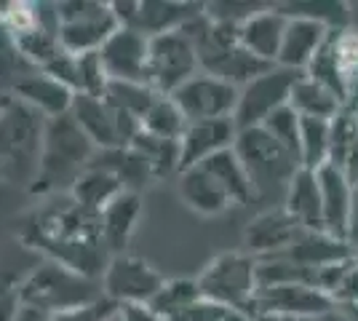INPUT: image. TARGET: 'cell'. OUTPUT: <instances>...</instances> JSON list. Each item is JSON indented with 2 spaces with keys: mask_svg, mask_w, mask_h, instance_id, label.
I'll return each mask as SVG.
<instances>
[{
  "mask_svg": "<svg viewBox=\"0 0 358 321\" xmlns=\"http://www.w3.org/2000/svg\"><path fill=\"white\" fill-rule=\"evenodd\" d=\"M177 193L182 204L190 212L201 214V217H220V214H227L230 209H238L236 201L230 199V193L222 187V183L203 166L179 171Z\"/></svg>",
  "mask_w": 358,
  "mask_h": 321,
  "instance_id": "cell-18",
  "label": "cell"
},
{
  "mask_svg": "<svg viewBox=\"0 0 358 321\" xmlns=\"http://www.w3.org/2000/svg\"><path fill=\"white\" fill-rule=\"evenodd\" d=\"M348 27L358 32V0L348 3Z\"/></svg>",
  "mask_w": 358,
  "mask_h": 321,
  "instance_id": "cell-43",
  "label": "cell"
},
{
  "mask_svg": "<svg viewBox=\"0 0 358 321\" xmlns=\"http://www.w3.org/2000/svg\"><path fill=\"white\" fill-rule=\"evenodd\" d=\"M246 321H278V319H270V316H249Z\"/></svg>",
  "mask_w": 358,
  "mask_h": 321,
  "instance_id": "cell-46",
  "label": "cell"
},
{
  "mask_svg": "<svg viewBox=\"0 0 358 321\" xmlns=\"http://www.w3.org/2000/svg\"><path fill=\"white\" fill-rule=\"evenodd\" d=\"M102 281L62 265L57 260L35 262L24 278H19V306L43 311L48 316L102 300Z\"/></svg>",
  "mask_w": 358,
  "mask_h": 321,
  "instance_id": "cell-4",
  "label": "cell"
},
{
  "mask_svg": "<svg viewBox=\"0 0 358 321\" xmlns=\"http://www.w3.org/2000/svg\"><path fill=\"white\" fill-rule=\"evenodd\" d=\"M345 244L358 252V187L353 190V206H350V220H348V233H345Z\"/></svg>",
  "mask_w": 358,
  "mask_h": 321,
  "instance_id": "cell-41",
  "label": "cell"
},
{
  "mask_svg": "<svg viewBox=\"0 0 358 321\" xmlns=\"http://www.w3.org/2000/svg\"><path fill=\"white\" fill-rule=\"evenodd\" d=\"M150 38L131 27H118L99 48V59L107 73V80L123 83H148ZM150 86V83H148Z\"/></svg>",
  "mask_w": 358,
  "mask_h": 321,
  "instance_id": "cell-16",
  "label": "cell"
},
{
  "mask_svg": "<svg viewBox=\"0 0 358 321\" xmlns=\"http://www.w3.org/2000/svg\"><path fill=\"white\" fill-rule=\"evenodd\" d=\"M331 155V121L302 118L299 126V164L302 169L318 171Z\"/></svg>",
  "mask_w": 358,
  "mask_h": 321,
  "instance_id": "cell-30",
  "label": "cell"
},
{
  "mask_svg": "<svg viewBox=\"0 0 358 321\" xmlns=\"http://www.w3.org/2000/svg\"><path fill=\"white\" fill-rule=\"evenodd\" d=\"M233 150L246 169L254 201H273L284 206L286 190L294 180V174L302 169L297 155L286 150L281 142H275L262 126L238 131Z\"/></svg>",
  "mask_w": 358,
  "mask_h": 321,
  "instance_id": "cell-5",
  "label": "cell"
},
{
  "mask_svg": "<svg viewBox=\"0 0 358 321\" xmlns=\"http://www.w3.org/2000/svg\"><path fill=\"white\" fill-rule=\"evenodd\" d=\"M305 228L299 225L284 206H273L268 212L257 214L243 230V252L257 260L281 257L299 241Z\"/></svg>",
  "mask_w": 358,
  "mask_h": 321,
  "instance_id": "cell-15",
  "label": "cell"
},
{
  "mask_svg": "<svg viewBox=\"0 0 358 321\" xmlns=\"http://www.w3.org/2000/svg\"><path fill=\"white\" fill-rule=\"evenodd\" d=\"M185 129H187L185 113L179 110V105L171 97H164V94L155 97V102L150 105V110L142 118V131H148L152 137L171 139V142H179Z\"/></svg>",
  "mask_w": 358,
  "mask_h": 321,
  "instance_id": "cell-31",
  "label": "cell"
},
{
  "mask_svg": "<svg viewBox=\"0 0 358 321\" xmlns=\"http://www.w3.org/2000/svg\"><path fill=\"white\" fill-rule=\"evenodd\" d=\"M284 321H315V319H284Z\"/></svg>",
  "mask_w": 358,
  "mask_h": 321,
  "instance_id": "cell-49",
  "label": "cell"
},
{
  "mask_svg": "<svg viewBox=\"0 0 358 321\" xmlns=\"http://www.w3.org/2000/svg\"><path fill=\"white\" fill-rule=\"evenodd\" d=\"M299 126H302V118L294 113L292 105L275 110L268 121L262 123V129L268 131L270 137L275 139V142H281L286 150H292L297 158H299Z\"/></svg>",
  "mask_w": 358,
  "mask_h": 321,
  "instance_id": "cell-36",
  "label": "cell"
},
{
  "mask_svg": "<svg viewBox=\"0 0 358 321\" xmlns=\"http://www.w3.org/2000/svg\"><path fill=\"white\" fill-rule=\"evenodd\" d=\"M334 311V303L327 292L310 284H273L259 287L254 297L252 316H270V319H321L324 313Z\"/></svg>",
  "mask_w": 358,
  "mask_h": 321,
  "instance_id": "cell-13",
  "label": "cell"
},
{
  "mask_svg": "<svg viewBox=\"0 0 358 321\" xmlns=\"http://www.w3.org/2000/svg\"><path fill=\"white\" fill-rule=\"evenodd\" d=\"M139 217H142V193H129V190H123L118 199L99 214L102 244L110 252V257L126 252V246L139 225Z\"/></svg>",
  "mask_w": 358,
  "mask_h": 321,
  "instance_id": "cell-23",
  "label": "cell"
},
{
  "mask_svg": "<svg viewBox=\"0 0 358 321\" xmlns=\"http://www.w3.org/2000/svg\"><path fill=\"white\" fill-rule=\"evenodd\" d=\"M110 6L120 27L139 30L148 38L182 30L187 22L203 14V3H177V0H115Z\"/></svg>",
  "mask_w": 358,
  "mask_h": 321,
  "instance_id": "cell-12",
  "label": "cell"
},
{
  "mask_svg": "<svg viewBox=\"0 0 358 321\" xmlns=\"http://www.w3.org/2000/svg\"><path fill=\"white\" fill-rule=\"evenodd\" d=\"M24 241L43 252L45 260H57L99 281L110 262V252L102 244L99 214L83 209L70 196H59V201L35 212L24 230Z\"/></svg>",
  "mask_w": 358,
  "mask_h": 321,
  "instance_id": "cell-1",
  "label": "cell"
},
{
  "mask_svg": "<svg viewBox=\"0 0 358 321\" xmlns=\"http://www.w3.org/2000/svg\"><path fill=\"white\" fill-rule=\"evenodd\" d=\"M302 73L294 70H286V67H270L268 73L257 76L254 80H249L246 86L238 89V105L233 113V123L236 129H254V126H262L268 121L275 110L289 105V97L292 89L299 80Z\"/></svg>",
  "mask_w": 358,
  "mask_h": 321,
  "instance_id": "cell-10",
  "label": "cell"
},
{
  "mask_svg": "<svg viewBox=\"0 0 358 321\" xmlns=\"http://www.w3.org/2000/svg\"><path fill=\"white\" fill-rule=\"evenodd\" d=\"M171 99L185 113L187 123L222 121V118H233L236 105H238V89L222 78H214L201 70L185 86H179L171 94Z\"/></svg>",
  "mask_w": 358,
  "mask_h": 321,
  "instance_id": "cell-14",
  "label": "cell"
},
{
  "mask_svg": "<svg viewBox=\"0 0 358 321\" xmlns=\"http://www.w3.org/2000/svg\"><path fill=\"white\" fill-rule=\"evenodd\" d=\"M289 105L294 107L299 118H318V121H334L340 115V110L345 107V102L337 94L327 89L324 83L313 80L310 76H299V80L292 89Z\"/></svg>",
  "mask_w": 358,
  "mask_h": 321,
  "instance_id": "cell-27",
  "label": "cell"
},
{
  "mask_svg": "<svg viewBox=\"0 0 358 321\" xmlns=\"http://www.w3.org/2000/svg\"><path fill=\"white\" fill-rule=\"evenodd\" d=\"M105 97L107 102L113 107H118L123 113H129V115H134V118H145V113L150 110V105L155 102V97L158 92L148 86V83H123V80H110L105 89Z\"/></svg>",
  "mask_w": 358,
  "mask_h": 321,
  "instance_id": "cell-35",
  "label": "cell"
},
{
  "mask_svg": "<svg viewBox=\"0 0 358 321\" xmlns=\"http://www.w3.org/2000/svg\"><path fill=\"white\" fill-rule=\"evenodd\" d=\"M315 321H350V319L345 316L340 308H334V311H329V313H324L321 319H315Z\"/></svg>",
  "mask_w": 358,
  "mask_h": 321,
  "instance_id": "cell-44",
  "label": "cell"
},
{
  "mask_svg": "<svg viewBox=\"0 0 358 321\" xmlns=\"http://www.w3.org/2000/svg\"><path fill=\"white\" fill-rule=\"evenodd\" d=\"M105 321H123V316H120V311H115V313H113V316H107Z\"/></svg>",
  "mask_w": 358,
  "mask_h": 321,
  "instance_id": "cell-47",
  "label": "cell"
},
{
  "mask_svg": "<svg viewBox=\"0 0 358 321\" xmlns=\"http://www.w3.org/2000/svg\"><path fill=\"white\" fill-rule=\"evenodd\" d=\"M246 319H249V316L241 313V311L217 306V303L201 297L198 303H193L187 311H182L177 319H171V321H246Z\"/></svg>",
  "mask_w": 358,
  "mask_h": 321,
  "instance_id": "cell-38",
  "label": "cell"
},
{
  "mask_svg": "<svg viewBox=\"0 0 358 321\" xmlns=\"http://www.w3.org/2000/svg\"><path fill=\"white\" fill-rule=\"evenodd\" d=\"M123 193V185L120 180L110 171V169L99 166V164H91L70 187V199L75 204H80L83 209H89L94 214H102Z\"/></svg>",
  "mask_w": 358,
  "mask_h": 321,
  "instance_id": "cell-24",
  "label": "cell"
},
{
  "mask_svg": "<svg viewBox=\"0 0 358 321\" xmlns=\"http://www.w3.org/2000/svg\"><path fill=\"white\" fill-rule=\"evenodd\" d=\"M356 105H358V102H356Z\"/></svg>",
  "mask_w": 358,
  "mask_h": 321,
  "instance_id": "cell-52",
  "label": "cell"
},
{
  "mask_svg": "<svg viewBox=\"0 0 358 321\" xmlns=\"http://www.w3.org/2000/svg\"><path fill=\"white\" fill-rule=\"evenodd\" d=\"M286 30V16L278 11L275 3H265L257 14L243 19L238 24V41L252 57L275 64L278 62V51H281V41H284Z\"/></svg>",
  "mask_w": 358,
  "mask_h": 321,
  "instance_id": "cell-19",
  "label": "cell"
},
{
  "mask_svg": "<svg viewBox=\"0 0 358 321\" xmlns=\"http://www.w3.org/2000/svg\"><path fill=\"white\" fill-rule=\"evenodd\" d=\"M11 321H51V316H48V313H43V311H35V308L19 306Z\"/></svg>",
  "mask_w": 358,
  "mask_h": 321,
  "instance_id": "cell-42",
  "label": "cell"
},
{
  "mask_svg": "<svg viewBox=\"0 0 358 321\" xmlns=\"http://www.w3.org/2000/svg\"><path fill=\"white\" fill-rule=\"evenodd\" d=\"M284 16H299V19H313L327 24L329 30H345L348 27V3L337 0H297V3H275Z\"/></svg>",
  "mask_w": 358,
  "mask_h": 321,
  "instance_id": "cell-33",
  "label": "cell"
},
{
  "mask_svg": "<svg viewBox=\"0 0 358 321\" xmlns=\"http://www.w3.org/2000/svg\"><path fill=\"white\" fill-rule=\"evenodd\" d=\"M120 316L123 321H169L164 319L155 308L150 306V303H139V306H120Z\"/></svg>",
  "mask_w": 358,
  "mask_h": 321,
  "instance_id": "cell-40",
  "label": "cell"
},
{
  "mask_svg": "<svg viewBox=\"0 0 358 321\" xmlns=\"http://www.w3.org/2000/svg\"><path fill=\"white\" fill-rule=\"evenodd\" d=\"M329 297H331L334 308H340V311L358 306V260H356V255L343 262L340 273H337L334 284H331V290H329Z\"/></svg>",
  "mask_w": 358,
  "mask_h": 321,
  "instance_id": "cell-37",
  "label": "cell"
},
{
  "mask_svg": "<svg viewBox=\"0 0 358 321\" xmlns=\"http://www.w3.org/2000/svg\"><path fill=\"white\" fill-rule=\"evenodd\" d=\"M284 209L305 230H324V214H321V190L318 177L310 169H299L286 190Z\"/></svg>",
  "mask_w": 358,
  "mask_h": 321,
  "instance_id": "cell-25",
  "label": "cell"
},
{
  "mask_svg": "<svg viewBox=\"0 0 358 321\" xmlns=\"http://www.w3.org/2000/svg\"><path fill=\"white\" fill-rule=\"evenodd\" d=\"M8 99V94H0V107H3V102Z\"/></svg>",
  "mask_w": 358,
  "mask_h": 321,
  "instance_id": "cell-48",
  "label": "cell"
},
{
  "mask_svg": "<svg viewBox=\"0 0 358 321\" xmlns=\"http://www.w3.org/2000/svg\"><path fill=\"white\" fill-rule=\"evenodd\" d=\"M94 164L110 169L120 180L123 190L129 193H142L155 177L150 171L148 161L136 153L134 148H118V150H99Z\"/></svg>",
  "mask_w": 358,
  "mask_h": 321,
  "instance_id": "cell-28",
  "label": "cell"
},
{
  "mask_svg": "<svg viewBox=\"0 0 358 321\" xmlns=\"http://www.w3.org/2000/svg\"><path fill=\"white\" fill-rule=\"evenodd\" d=\"M48 118L22 99L8 97L0 107V169L3 183L24 185L30 190L38 174Z\"/></svg>",
  "mask_w": 358,
  "mask_h": 321,
  "instance_id": "cell-3",
  "label": "cell"
},
{
  "mask_svg": "<svg viewBox=\"0 0 358 321\" xmlns=\"http://www.w3.org/2000/svg\"><path fill=\"white\" fill-rule=\"evenodd\" d=\"M356 260H358V252H356Z\"/></svg>",
  "mask_w": 358,
  "mask_h": 321,
  "instance_id": "cell-51",
  "label": "cell"
},
{
  "mask_svg": "<svg viewBox=\"0 0 358 321\" xmlns=\"http://www.w3.org/2000/svg\"><path fill=\"white\" fill-rule=\"evenodd\" d=\"M129 148H134L136 153L148 161V166L155 180L169 177V174H179V142L152 137L148 131H139Z\"/></svg>",
  "mask_w": 358,
  "mask_h": 321,
  "instance_id": "cell-32",
  "label": "cell"
},
{
  "mask_svg": "<svg viewBox=\"0 0 358 321\" xmlns=\"http://www.w3.org/2000/svg\"><path fill=\"white\" fill-rule=\"evenodd\" d=\"M343 313H345V316H348V319H350V321H358V306H353V308H345Z\"/></svg>",
  "mask_w": 358,
  "mask_h": 321,
  "instance_id": "cell-45",
  "label": "cell"
},
{
  "mask_svg": "<svg viewBox=\"0 0 358 321\" xmlns=\"http://www.w3.org/2000/svg\"><path fill=\"white\" fill-rule=\"evenodd\" d=\"M70 115L83 129V134L94 142L96 150H118L129 148L142 131V121L113 107L105 97L75 94Z\"/></svg>",
  "mask_w": 358,
  "mask_h": 321,
  "instance_id": "cell-9",
  "label": "cell"
},
{
  "mask_svg": "<svg viewBox=\"0 0 358 321\" xmlns=\"http://www.w3.org/2000/svg\"><path fill=\"white\" fill-rule=\"evenodd\" d=\"M57 38L67 54H94L120 27L113 6L99 0H62L57 3Z\"/></svg>",
  "mask_w": 358,
  "mask_h": 321,
  "instance_id": "cell-7",
  "label": "cell"
},
{
  "mask_svg": "<svg viewBox=\"0 0 358 321\" xmlns=\"http://www.w3.org/2000/svg\"><path fill=\"white\" fill-rule=\"evenodd\" d=\"M8 97H16L24 105L35 107L38 113H43L45 118L67 115L73 110V99H75V94L64 83H59L57 78L45 76L43 70H35L27 78H22L14 89H11Z\"/></svg>",
  "mask_w": 358,
  "mask_h": 321,
  "instance_id": "cell-22",
  "label": "cell"
},
{
  "mask_svg": "<svg viewBox=\"0 0 358 321\" xmlns=\"http://www.w3.org/2000/svg\"><path fill=\"white\" fill-rule=\"evenodd\" d=\"M118 311L115 303H110L107 297L91 303V306L83 308H73V311H64V313H54L51 321H105L107 316H113Z\"/></svg>",
  "mask_w": 358,
  "mask_h": 321,
  "instance_id": "cell-39",
  "label": "cell"
},
{
  "mask_svg": "<svg viewBox=\"0 0 358 321\" xmlns=\"http://www.w3.org/2000/svg\"><path fill=\"white\" fill-rule=\"evenodd\" d=\"M201 292H198V281L195 278H166V284L161 287V292L152 297L150 306L155 308L164 319H177L182 311L198 303Z\"/></svg>",
  "mask_w": 358,
  "mask_h": 321,
  "instance_id": "cell-34",
  "label": "cell"
},
{
  "mask_svg": "<svg viewBox=\"0 0 358 321\" xmlns=\"http://www.w3.org/2000/svg\"><path fill=\"white\" fill-rule=\"evenodd\" d=\"M286 260L299 262L305 268H324L331 262H340L353 257V249L345 244L343 238H334L324 230H305L299 236V241L286 255H281Z\"/></svg>",
  "mask_w": 358,
  "mask_h": 321,
  "instance_id": "cell-26",
  "label": "cell"
},
{
  "mask_svg": "<svg viewBox=\"0 0 358 321\" xmlns=\"http://www.w3.org/2000/svg\"><path fill=\"white\" fill-rule=\"evenodd\" d=\"M236 137H238V129H236L233 118L187 123L185 134L179 139V171H187V169L209 161L211 155L233 148Z\"/></svg>",
  "mask_w": 358,
  "mask_h": 321,
  "instance_id": "cell-17",
  "label": "cell"
},
{
  "mask_svg": "<svg viewBox=\"0 0 358 321\" xmlns=\"http://www.w3.org/2000/svg\"><path fill=\"white\" fill-rule=\"evenodd\" d=\"M96 148L75 118L59 115L48 118L43 137V150L38 161V174L30 185L32 196H67L75 180L94 164Z\"/></svg>",
  "mask_w": 358,
  "mask_h": 321,
  "instance_id": "cell-2",
  "label": "cell"
},
{
  "mask_svg": "<svg viewBox=\"0 0 358 321\" xmlns=\"http://www.w3.org/2000/svg\"><path fill=\"white\" fill-rule=\"evenodd\" d=\"M198 73H201L198 48L185 27L150 38L148 83L158 94L171 97L179 86H185Z\"/></svg>",
  "mask_w": 358,
  "mask_h": 321,
  "instance_id": "cell-8",
  "label": "cell"
},
{
  "mask_svg": "<svg viewBox=\"0 0 358 321\" xmlns=\"http://www.w3.org/2000/svg\"><path fill=\"white\" fill-rule=\"evenodd\" d=\"M318 177V190H321V214H324V233L343 238L348 233V220H350V206H353V185L345 180V174L337 166H321L315 171Z\"/></svg>",
  "mask_w": 358,
  "mask_h": 321,
  "instance_id": "cell-21",
  "label": "cell"
},
{
  "mask_svg": "<svg viewBox=\"0 0 358 321\" xmlns=\"http://www.w3.org/2000/svg\"><path fill=\"white\" fill-rule=\"evenodd\" d=\"M0 183H3V169H0Z\"/></svg>",
  "mask_w": 358,
  "mask_h": 321,
  "instance_id": "cell-50",
  "label": "cell"
},
{
  "mask_svg": "<svg viewBox=\"0 0 358 321\" xmlns=\"http://www.w3.org/2000/svg\"><path fill=\"white\" fill-rule=\"evenodd\" d=\"M195 281L203 300L252 316L254 297L259 292V262L243 249L222 252L209 260Z\"/></svg>",
  "mask_w": 358,
  "mask_h": 321,
  "instance_id": "cell-6",
  "label": "cell"
},
{
  "mask_svg": "<svg viewBox=\"0 0 358 321\" xmlns=\"http://www.w3.org/2000/svg\"><path fill=\"white\" fill-rule=\"evenodd\" d=\"M166 284V276L136 255H113L102 273V292L115 306H139L152 303V297Z\"/></svg>",
  "mask_w": 358,
  "mask_h": 321,
  "instance_id": "cell-11",
  "label": "cell"
},
{
  "mask_svg": "<svg viewBox=\"0 0 358 321\" xmlns=\"http://www.w3.org/2000/svg\"><path fill=\"white\" fill-rule=\"evenodd\" d=\"M198 166H203L206 171H211V174L222 183V187L230 193V199L236 201V206H246V204L254 201L252 183H249L246 169H243V164H241V158L236 155L233 148L211 155L209 161H203V164H198Z\"/></svg>",
  "mask_w": 358,
  "mask_h": 321,
  "instance_id": "cell-29",
  "label": "cell"
},
{
  "mask_svg": "<svg viewBox=\"0 0 358 321\" xmlns=\"http://www.w3.org/2000/svg\"><path fill=\"white\" fill-rule=\"evenodd\" d=\"M329 27L313 19H299V16H286V30L284 41H281V51H278V67L294 70V73H305L315 59V54L327 43Z\"/></svg>",
  "mask_w": 358,
  "mask_h": 321,
  "instance_id": "cell-20",
  "label": "cell"
}]
</instances>
